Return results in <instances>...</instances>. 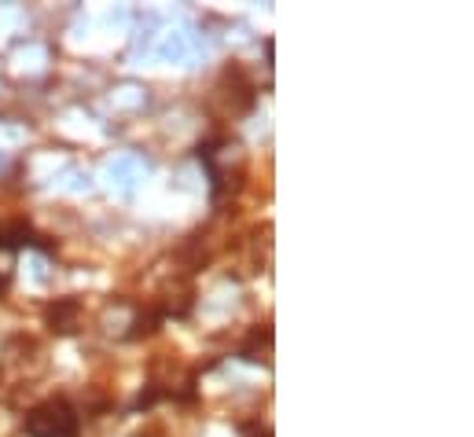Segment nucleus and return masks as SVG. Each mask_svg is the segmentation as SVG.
I'll list each match as a JSON object with an SVG mask.
<instances>
[{"mask_svg":"<svg viewBox=\"0 0 474 437\" xmlns=\"http://www.w3.org/2000/svg\"><path fill=\"white\" fill-rule=\"evenodd\" d=\"M27 433L30 437H74L78 433V419H74L66 401H52L27 419Z\"/></svg>","mask_w":474,"mask_h":437,"instance_id":"nucleus-1","label":"nucleus"}]
</instances>
